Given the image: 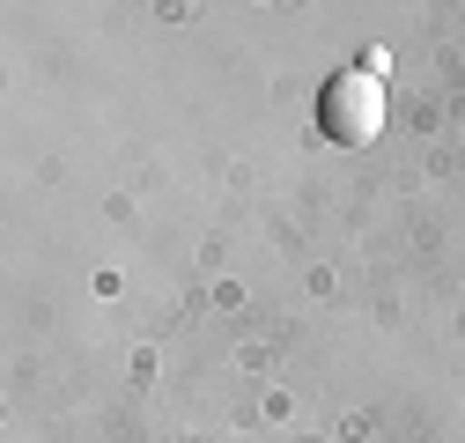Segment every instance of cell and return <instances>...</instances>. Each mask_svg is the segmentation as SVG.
I'll use <instances>...</instances> for the list:
<instances>
[{
	"mask_svg": "<svg viewBox=\"0 0 465 443\" xmlns=\"http://www.w3.org/2000/svg\"><path fill=\"white\" fill-rule=\"evenodd\" d=\"M318 133L340 141V148H370L384 133V74H370V67L332 74L325 96H318Z\"/></svg>",
	"mask_w": 465,
	"mask_h": 443,
	"instance_id": "cell-1",
	"label": "cell"
}]
</instances>
